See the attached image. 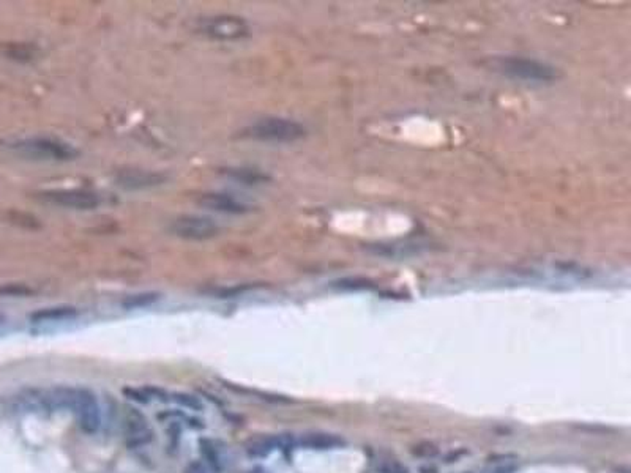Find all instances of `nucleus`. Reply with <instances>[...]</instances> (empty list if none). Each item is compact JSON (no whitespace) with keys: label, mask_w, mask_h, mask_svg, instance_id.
Returning <instances> with one entry per match:
<instances>
[{"label":"nucleus","mask_w":631,"mask_h":473,"mask_svg":"<svg viewBox=\"0 0 631 473\" xmlns=\"http://www.w3.org/2000/svg\"><path fill=\"white\" fill-rule=\"evenodd\" d=\"M52 410L68 409L73 412L79 428L95 434L101 426V410L97 396L88 388H54L47 391Z\"/></svg>","instance_id":"obj_1"},{"label":"nucleus","mask_w":631,"mask_h":473,"mask_svg":"<svg viewBox=\"0 0 631 473\" xmlns=\"http://www.w3.org/2000/svg\"><path fill=\"white\" fill-rule=\"evenodd\" d=\"M306 130L302 123L283 117L262 118L243 131V136L253 141L289 144L305 137Z\"/></svg>","instance_id":"obj_2"},{"label":"nucleus","mask_w":631,"mask_h":473,"mask_svg":"<svg viewBox=\"0 0 631 473\" xmlns=\"http://www.w3.org/2000/svg\"><path fill=\"white\" fill-rule=\"evenodd\" d=\"M492 68L513 79L550 82L559 77L557 68L526 57H501L492 62Z\"/></svg>","instance_id":"obj_3"},{"label":"nucleus","mask_w":631,"mask_h":473,"mask_svg":"<svg viewBox=\"0 0 631 473\" xmlns=\"http://www.w3.org/2000/svg\"><path fill=\"white\" fill-rule=\"evenodd\" d=\"M201 32L213 40L219 41H239L251 35V27L240 16L219 15L207 17L201 22Z\"/></svg>","instance_id":"obj_4"},{"label":"nucleus","mask_w":631,"mask_h":473,"mask_svg":"<svg viewBox=\"0 0 631 473\" xmlns=\"http://www.w3.org/2000/svg\"><path fill=\"white\" fill-rule=\"evenodd\" d=\"M15 148L29 157L41 160L68 161L77 157V150L73 146L54 137H32L15 144Z\"/></svg>","instance_id":"obj_5"},{"label":"nucleus","mask_w":631,"mask_h":473,"mask_svg":"<svg viewBox=\"0 0 631 473\" xmlns=\"http://www.w3.org/2000/svg\"><path fill=\"white\" fill-rule=\"evenodd\" d=\"M171 231L174 235L185 238V240L202 242L215 238L219 233V226L210 218L183 215V217H178L172 221Z\"/></svg>","instance_id":"obj_6"},{"label":"nucleus","mask_w":631,"mask_h":473,"mask_svg":"<svg viewBox=\"0 0 631 473\" xmlns=\"http://www.w3.org/2000/svg\"><path fill=\"white\" fill-rule=\"evenodd\" d=\"M38 197L52 206L76 208V210H92L101 202L98 194L86 189H52L45 191Z\"/></svg>","instance_id":"obj_7"},{"label":"nucleus","mask_w":631,"mask_h":473,"mask_svg":"<svg viewBox=\"0 0 631 473\" xmlns=\"http://www.w3.org/2000/svg\"><path fill=\"white\" fill-rule=\"evenodd\" d=\"M123 433L125 443L130 448L144 447L153 439V431L148 426L147 418L139 410L131 409V407H128L127 412H125Z\"/></svg>","instance_id":"obj_8"},{"label":"nucleus","mask_w":631,"mask_h":473,"mask_svg":"<svg viewBox=\"0 0 631 473\" xmlns=\"http://www.w3.org/2000/svg\"><path fill=\"white\" fill-rule=\"evenodd\" d=\"M168 180V176L162 172L144 171V169H125L118 172L117 183L128 189H144L158 187Z\"/></svg>","instance_id":"obj_9"},{"label":"nucleus","mask_w":631,"mask_h":473,"mask_svg":"<svg viewBox=\"0 0 631 473\" xmlns=\"http://www.w3.org/2000/svg\"><path fill=\"white\" fill-rule=\"evenodd\" d=\"M198 203L210 210L229 213V215H243L249 212V207L242 201L235 199L234 196L224 193H202L198 196Z\"/></svg>","instance_id":"obj_10"},{"label":"nucleus","mask_w":631,"mask_h":473,"mask_svg":"<svg viewBox=\"0 0 631 473\" xmlns=\"http://www.w3.org/2000/svg\"><path fill=\"white\" fill-rule=\"evenodd\" d=\"M294 445V440L288 435H259L247 442L245 450L251 458H265L276 450H284Z\"/></svg>","instance_id":"obj_11"},{"label":"nucleus","mask_w":631,"mask_h":473,"mask_svg":"<svg viewBox=\"0 0 631 473\" xmlns=\"http://www.w3.org/2000/svg\"><path fill=\"white\" fill-rule=\"evenodd\" d=\"M38 47L32 43H0V56L15 62H32L38 57Z\"/></svg>","instance_id":"obj_12"},{"label":"nucleus","mask_w":631,"mask_h":473,"mask_svg":"<svg viewBox=\"0 0 631 473\" xmlns=\"http://www.w3.org/2000/svg\"><path fill=\"white\" fill-rule=\"evenodd\" d=\"M343 443L344 440L339 439L338 435L324 433L305 434L297 440V445L302 448H308V450H332V448L341 447Z\"/></svg>","instance_id":"obj_13"},{"label":"nucleus","mask_w":631,"mask_h":473,"mask_svg":"<svg viewBox=\"0 0 631 473\" xmlns=\"http://www.w3.org/2000/svg\"><path fill=\"white\" fill-rule=\"evenodd\" d=\"M199 450L202 458H204L207 469L219 473L224 470V458L221 454V448L217 445L215 440L210 439H201L199 440Z\"/></svg>","instance_id":"obj_14"},{"label":"nucleus","mask_w":631,"mask_h":473,"mask_svg":"<svg viewBox=\"0 0 631 473\" xmlns=\"http://www.w3.org/2000/svg\"><path fill=\"white\" fill-rule=\"evenodd\" d=\"M77 316V309L73 307H52V308H43L32 313L31 320L35 323L43 322H57V320H67L73 319Z\"/></svg>","instance_id":"obj_15"},{"label":"nucleus","mask_w":631,"mask_h":473,"mask_svg":"<svg viewBox=\"0 0 631 473\" xmlns=\"http://www.w3.org/2000/svg\"><path fill=\"white\" fill-rule=\"evenodd\" d=\"M159 298L158 293L155 292H148V293H138V295H131L128 298H125L122 304L127 309H136V308H144L148 307V304L155 303Z\"/></svg>","instance_id":"obj_16"},{"label":"nucleus","mask_w":631,"mask_h":473,"mask_svg":"<svg viewBox=\"0 0 631 473\" xmlns=\"http://www.w3.org/2000/svg\"><path fill=\"white\" fill-rule=\"evenodd\" d=\"M169 399H171V401H174V403L178 404V405L187 407V409H192V410H202V403H201V399H199V398H196V396H193V394H189V393H180V391L171 393V394H169Z\"/></svg>","instance_id":"obj_17"},{"label":"nucleus","mask_w":631,"mask_h":473,"mask_svg":"<svg viewBox=\"0 0 631 473\" xmlns=\"http://www.w3.org/2000/svg\"><path fill=\"white\" fill-rule=\"evenodd\" d=\"M228 173L231 177H234L237 178V180H240L243 183H258V182H262V180H267V177L265 176H262V173L259 172H254V171H247V169H234V171H228Z\"/></svg>","instance_id":"obj_18"},{"label":"nucleus","mask_w":631,"mask_h":473,"mask_svg":"<svg viewBox=\"0 0 631 473\" xmlns=\"http://www.w3.org/2000/svg\"><path fill=\"white\" fill-rule=\"evenodd\" d=\"M33 290L32 289H29L27 286H24V284H5V286H0V295H3V297H24V295H29V293H32Z\"/></svg>","instance_id":"obj_19"},{"label":"nucleus","mask_w":631,"mask_h":473,"mask_svg":"<svg viewBox=\"0 0 631 473\" xmlns=\"http://www.w3.org/2000/svg\"><path fill=\"white\" fill-rule=\"evenodd\" d=\"M481 473H515V465L510 463H499V464L490 465Z\"/></svg>","instance_id":"obj_20"},{"label":"nucleus","mask_w":631,"mask_h":473,"mask_svg":"<svg viewBox=\"0 0 631 473\" xmlns=\"http://www.w3.org/2000/svg\"><path fill=\"white\" fill-rule=\"evenodd\" d=\"M382 473H409V470L398 463H389L382 467Z\"/></svg>","instance_id":"obj_21"},{"label":"nucleus","mask_w":631,"mask_h":473,"mask_svg":"<svg viewBox=\"0 0 631 473\" xmlns=\"http://www.w3.org/2000/svg\"><path fill=\"white\" fill-rule=\"evenodd\" d=\"M185 473H210V470L207 469V465H204L202 463H198V460H196V463H192L187 467Z\"/></svg>","instance_id":"obj_22"},{"label":"nucleus","mask_w":631,"mask_h":473,"mask_svg":"<svg viewBox=\"0 0 631 473\" xmlns=\"http://www.w3.org/2000/svg\"><path fill=\"white\" fill-rule=\"evenodd\" d=\"M249 473H267L264 469H262V467H254V469L249 472Z\"/></svg>","instance_id":"obj_23"},{"label":"nucleus","mask_w":631,"mask_h":473,"mask_svg":"<svg viewBox=\"0 0 631 473\" xmlns=\"http://www.w3.org/2000/svg\"><path fill=\"white\" fill-rule=\"evenodd\" d=\"M0 320H2V317H0Z\"/></svg>","instance_id":"obj_24"}]
</instances>
